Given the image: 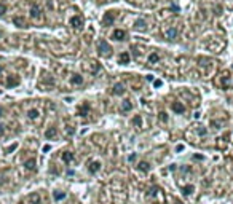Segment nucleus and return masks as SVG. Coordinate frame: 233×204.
Returning a JSON list of instances; mask_svg holds the SVG:
<instances>
[{"mask_svg": "<svg viewBox=\"0 0 233 204\" xmlns=\"http://www.w3.org/2000/svg\"><path fill=\"white\" fill-rule=\"evenodd\" d=\"M97 49H99V54L101 56H106V58L112 56V46H110L106 40H101V42L97 43Z\"/></svg>", "mask_w": 233, "mask_h": 204, "instance_id": "f257e3e1", "label": "nucleus"}, {"mask_svg": "<svg viewBox=\"0 0 233 204\" xmlns=\"http://www.w3.org/2000/svg\"><path fill=\"white\" fill-rule=\"evenodd\" d=\"M112 38L116 40V42H123L125 38H126V32H125L123 29H115V30L112 32Z\"/></svg>", "mask_w": 233, "mask_h": 204, "instance_id": "f03ea898", "label": "nucleus"}, {"mask_svg": "<svg viewBox=\"0 0 233 204\" xmlns=\"http://www.w3.org/2000/svg\"><path fill=\"white\" fill-rule=\"evenodd\" d=\"M31 18H32V19H42V10H40V7H37V5H32V7H31Z\"/></svg>", "mask_w": 233, "mask_h": 204, "instance_id": "7ed1b4c3", "label": "nucleus"}, {"mask_svg": "<svg viewBox=\"0 0 233 204\" xmlns=\"http://www.w3.org/2000/svg\"><path fill=\"white\" fill-rule=\"evenodd\" d=\"M70 26H72L74 29H80L83 26V19L80 16H74L70 18Z\"/></svg>", "mask_w": 233, "mask_h": 204, "instance_id": "20e7f679", "label": "nucleus"}, {"mask_svg": "<svg viewBox=\"0 0 233 204\" xmlns=\"http://www.w3.org/2000/svg\"><path fill=\"white\" fill-rule=\"evenodd\" d=\"M88 169H89V172L91 174H96V172H99V169H101V161H91L89 163V166H88Z\"/></svg>", "mask_w": 233, "mask_h": 204, "instance_id": "39448f33", "label": "nucleus"}, {"mask_svg": "<svg viewBox=\"0 0 233 204\" xmlns=\"http://www.w3.org/2000/svg\"><path fill=\"white\" fill-rule=\"evenodd\" d=\"M70 83L75 85V86H80V85L83 83V77L78 75V73H74V75L70 77Z\"/></svg>", "mask_w": 233, "mask_h": 204, "instance_id": "423d86ee", "label": "nucleus"}, {"mask_svg": "<svg viewBox=\"0 0 233 204\" xmlns=\"http://www.w3.org/2000/svg\"><path fill=\"white\" fill-rule=\"evenodd\" d=\"M165 35H166L168 40H174V38L177 37V30H176V27H169V29H166Z\"/></svg>", "mask_w": 233, "mask_h": 204, "instance_id": "0eeeda50", "label": "nucleus"}, {"mask_svg": "<svg viewBox=\"0 0 233 204\" xmlns=\"http://www.w3.org/2000/svg\"><path fill=\"white\" fill-rule=\"evenodd\" d=\"M113 19H115L113 13H112V11H109V13H106V14H104V18H102V22H104V24H107V26H110V24L113 22Z\"/></svg>", "mask_w": 233, "mask_h": 204, "instance_id": "6e6552de", "label": "nucleus"}, {"mask_svg": "<svg viewBox=\"0 0 233 204\" xmlns=\"http://www.w3.org/2000/svg\"><path fill=\"white\" fill-rule=\"evenodd\" d=\"M171 108H172V112H176V113H184V110H185L184 104H181V102H174V104L171 105Z\"/></svg>", "mask_w": 233, "mask_h": 204, "instance_id": "1a4fd4ad", "label": "nucleus"}, {"mask_svg": "<svg viewBox=\"0 0 233 204\" xmlns=\"http://www.w3.org/2000/svg\"><path fill=\"white\" fill-rule=\"evenodd\" d=\"M128 62H129V54L125 51L118 56V64H128Z\"/></svg>", "mask_w": 233, "mask_h": 204, "instance_id": "9d476101", "label": "nucleus"}, {"mask_svg": "<svg viewBox=\"0 0 233 204\" xmlns=\"http://www.w3.org/2000/svg\"><path fill=\"white\" fill-rule=\"evenodd\" d=\"M35 164H37V163H35L34 158L27 159V161L24 163V166H26V169H27V171H34V169H35Z\"/></svg>", "mask_w": 233, "mask_h": 204, "instance_id": "9b49d317", "label": "nucleus"}, {"mask_svg": "<svg viewBox=\"0 0 233 204\" xmlns=\"http://www.w3.org/2000/svg\"><path fill=\"white\" fill-rule=\"evenodd\" d=\"M18 85H19V78H18V77H10V78H8V81H7V86H18Z\"/></svg>", "mask_w": 233, "mask_h": 204, "instance_id": "f8f14e48", "label": "nucleus"}, {"mask_svg": "<svg viewBox=\"0 0 233 204\" xmlns=\"http://www.w3.org/2000/svg\"><path fill=\"white\" fill-rule=\"evenodd\" d=\"M133 108V102L131 100H123V104H121V112H129Z\"/></svg>", "mask_w": 233, "mask_h": 204, "instance_id": "ddd939ff", "label": "nucleus"}, {"mask_svg": "<svg viewBox=\"0 0 233 204\" xmlns=\"http://www.w3.org/2000/svg\"><path fill=\"white\" fill-rule=\"evenodd\" d=\"M38 115H40V112H38L37 108H31V110L27 112V117L31 118V120H37Z\"/></svg>", "mask_w": 233, "mask_h": 204, "instance_id": "4468645a", "label": "nucleus"}, {"mask_svg": "<svg viewBox=\"0 0 233 204\" xmlns=\"http://www.w3.org/2000/svg\"><path fill=\"white\" fill-rule=\"evenodd\" d=\"M62 159H64V163H72L74 161V153L64 152V153H62Z\"/></svg>", "mask_w": 233, "mask_h": 204, "instance_id": "2eb2a0df", "label": "nucleus"}, {"mask_svg": "<svg viewBox=\"0 0 233 204\" xmlns=\"http://www.w3.org/2000/svg\"><path fill=\"white\" fill-rule=\"evenodd\" d=\"M125 93V86L121 83H116L113 86V94H123Z\"/></svg>", "mask_w": 233, "mask_h": 204, "instance_id": "dca6fc26", "label": "nucleus"}, {"mask_svg": "<svg viewBox=\"0 0 233 204\" xmlns=\"http://www.w3.org/2000/svg\"><path fill=\"white\" fill-rule=\"evenodd\" d=\"M13 22L18 26V27H26V21H24V18H14Z\"/></svg>", "mask_w": 233, "mask_h": 204, "instance_id": "f3484780", "label": "nucleus"}, {"mask_svg": "<svg viewBox=\"0 0 233 204\" xmlns=\"http://www.w3.org/2000/svg\"><path fill=\"white\" fill-rule=\"evenodd\" d=\"M53 198H55L56 201H61L65 198V193L64 191H55V193H53Z\"/></svg>", "mask_w": 233, "mask_h": 204, "instance_id": "a211bd4d", "label": "nucleus"}, {"mask_svg": "<svg viewBox=\"0 0 233 204\" xmlns=\"http://www.w3.org/2000/svg\"><path fill=\"white\" fill-rule=\"evenodd\" d=\"M29 199H31L32 204H40V196H38L37 193H32L31 196H29Z\"/></svg>", "mask_w": 233, "mask_h": 204, "instance_id": "6ab92c4d", "label": "nucleus"}, {"mask_svg": "<svg viewBox=\"0 0 233 204\" xmlns=\"http://www.w3.org/2000/svg\"><path fill=\"white\" fill-rule=\"evenodd\" d=\"M160 61V56L157 54V53H152L150 56H149V62L150 64H155V62H158Z\"/></svg>", "mask_w": 233, "mask_h": 204, "instance_id": "aec40b11", "label": "nucleus"}, {"mask_svg": "<svg viewBox=\"0 0 233 204\" xmlns=\"http://www.w3.org/2000/svg\"><path fill=\"white\" fill-rule=\"evenodd\" d=\"M45 136H46V139H53V137H56V128H50L48 131L45 132Z\"/></svg>", "mask_w": 233, "mask_h": 204, "instance_id": "412c9836", "label": "nucleus"}, {"mask_svg": "<svg viewBox=\"0 0 233 204\" xmlns=\"http://www.w3.org/2000/svg\"><path fill=\"white\" fill-rule=\"evenodd\" d=\"M149 169H150L149 163H145V161H141V163H139V171H142V172H147Z\"/></svg>", "mask_w": 233, "mask_h": 204, "instance_id": "4be33fe9", "label": "nucleus"}, {"mask_svg": "<svg viewBox=\"0 0 233 204\" xmlns=\"http://www.w3.org/2000/svg\"><path fill=\"white\" fill-rule=\"evenodd\" d=\"M193 190H195L193 185H185V187H182V193H184V195H190Z\"/></svg>", "mask_w": 233, "mask_h": 204, "instance_id": "5701e85b", "label": "nucleus"}, {"mask_svg": "<svg viewBox=\"0 0 233 204\" xmlns=\"http://www.w3.org/2000/svg\"><path fill=\"white\" fill-rule=\"evenodd\" d=\"M134 26H136L137 30H144V29H145V21L139 19V21H136V24H134Z\"/></svg>", "mask_w": 233, "mask_h": 204, "instance_id": "b1692460", "label": "nucleus"}, {"mask_svg": "<svg viewBox=\"0 0 233 204\" xmlns=\"http://www.w3.org/2000/svg\"><path fill=\"white\" fill-rule=\"evenodd\" d=\"M88 110H89V105L88 104H83V108H80V113L86 115V113H88Z\"/></svg>", "mask_w": 233, "mask_h": 204, "instance_id": "393cba45", "label": "nucleus"}, {"mask_svg": "<svg viewBox=\"0 0 233 204\" xmlns=\"http://www.w3.org/2000/svg\"><path fill=\"white\" fill-rule=\"evenodd\" d=\"M5 11H7V7L3 3H0V14H5Z\"/></svg>", "mask_w": 233, "mask_h": 204, "instance_id": "a878e982", "label": "nucleus"}, {"mask_svg": "<svg viewBox=\"0 0 233 204\" xmlns=\"http://www.w3.org/2000/svg\"><path fill=\"white\" fill-rule=\"evenodd\" d=\"M134 123H136V125L139 126V125H141V118H139V117H136V118H134Z\"/></svg>", "mask_w": 233, "mask_h": 204, "instance_id": "bb28decb", "label": "nucleus"}, {"mask_svg": "<svg viewBox=\"0 0 233 204\" xmlns=\"http://www.w3.org/2000/svg\"><path fill=\"white\" fill-rule=\"evenodd\" d=\"M16 147H18V145H16V144H14V145H11V147H10V148H8V150H7V152H8V153H11V152H13V150H14V148H16Z\"/></svg>", "mask_w": 233, "mask_h": 204, "instance_id": "cd10ccee", "label": "nucleus"}, {"mask_svg": "<svg viewBox=\"0 0 233 204\" xmlns=\"http://www.w3.org/2000/svg\"><path fill=\"white\" fill-rule=\"evenodd\" d=\"M198 132H200L201 136H204V134H206V129H204V128H200V129H198Z\"/></svg>", "mask_w": 233, "mask_h": 204, "instance_id": "c85d7f7f", "label": "nucleus"}, {"mask_svg": "<svg viewBox=\"0 0 233 204\" xmlns=\"http://www.w3.org/2000/svg\"><path fill=\"white\" fill-rule=\"evenodd\" d=\"M153 85H155V86H161V81H160V80H155V81H153Z\"/></svg>", "mask_w": 233, "mask_h": 204, "instance_id": "c756f323", "label": "nucleus"}, {"mask_svg": "<svg viewBox=\"0 0 233 204\" xmlns=\"http://www.w3.org/2000/svg\"><path fill=\"white\" fill-rule=\"evenodd\" d=\"M128 159H129V161H134V159H136V155H134V153H133V155H131V156H129V158H128Z\"/></svg>", "mask_w": 233, "mask_h": 204, "instance_id": "7c9ffc66", "label": "nucleus"}, {"mask_svg": "<svg viewBox=\"0 0 233 204\" xmlns=\"http://www.w3.org/2000/svg\"><path fill=\"white\" fill-rule=\"evenodd\" d=\"M3 128H5L3 125H0V134H3Z\"/></svg>", "mask_w": 233, "mask_h": 204, "instance_id": "2f4dec72", "label": "nucleus"}, {"mask_svg": "<svg viewBox=\"0 0 233 204\" xmlns=\"http://www.w3.org/2000/svg\"><path fill=\"white\" fill-rule=\"evenodd\" d=\"M0 117H3V108L0 107Z\"/></svg>", "mask_w": 233, "mask_h": 204, "instance_id": "473e14b6", "label": "nucleus"}, {"mask_svg": "<svg viewBox=\"0 0 233 204\" xmlns=\"http://www.w3.org/2000/svg\"><path fill=\"white\" fill-rule=\"evenodd\" d=\"M176 204H182V203H176Z\"/></svg>", "mask_w": 233, "mask_h": 204, "instance_id": "72a5a7b5", "label": "nucleus"}]
</instances>
